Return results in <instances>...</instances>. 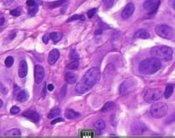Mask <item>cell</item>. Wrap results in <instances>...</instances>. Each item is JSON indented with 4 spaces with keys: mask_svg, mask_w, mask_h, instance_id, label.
Masks as SVG:
<instances>
[{
    "mask_svg": "<svg viewBox=\"0 0 175 138\" xmlns=\"http://www.w3.org/2000/svg\"><path fill=\"white\" fill-rule=\"evenodd\" d=\"M101 71L97 67L89 69L82 76L81 81L76 85V92L77 94H84L89 91L100 80Z\"/></svg>",
    "mask_w": 175,
    "mask_h": 138,
    "instance_id": "cell-1",
    "label": "cell"
},
{
    "mask_svg": "<svg viewBox=\"0 0 175 138\" xmlns=\"http://www.w3.org/2000/svg\"><path fill=\"white\" fill-rule=\"evenodd\" d=\"M161 68V62L155 58H150L142 60L139 65V71L142 75H153Z\"/></svg>",
    "mask_w": 175,
    "mask_h": 138,
    "instance_id": "cell-2",
    "label": "cell"
},
{
    "mask_svg": "<svg viewBox=\"0 0 175 138\" xmlns=\"http://www.w3.org/2000/svg\"><path fill=\"white\" fill-rule=\"evenodd\" d=\"M150 54L153 58H155L159 60H170L173 58V50L169 46H155L150 50Z\"/></svg>",
    "mask_w": 175,
    "mask_h": 138,
    "instance_id": "cell-3",
    "label": "cell"
},
{
    "mask_svg": "<svg viewBox=\"0 0 175 138\" xmlns=\"http://www.w3.org/2000/svg\"><path fill=\"white\" fill-rule=\"evenodd\" d=\"M168 111V105L164 102H156L152 105L150 108V113L155 118H161L167 115Z\"/></svg>",
    "mask_w": 175,
    "mask_h": 138,
    "instance_id": "cell-4",
    "label": "cell"
},
{
    "mask_svg": "<svg viewBox=\"0 0 175 138\" xmlns=\"http://www.w3.org/2000/svg\"><path fill=\"white\" fill-rule=\"evenodd\" d=\"M155 30V33L160 37L167 39H171L174 36V30L168 25H164V24L157 25Z\"/></svg>",
    "mask_w": 175,
    "mask_h": 138,
    "instance_id": "cell-5",
    "label": "cell"
},
{
    "mask_svg": "<svg viewBox=\"0 0 175 138\" xmlns=\"http://www.w3.org/2000/svg\"><path fill=\"white\" fill-rule=\"evenodd\" d=\"M163 96L162 92L157 88H149L148 89L143 96V100L148 103H152L159 101Z\"/></svg>",
    "mask_w": 175,
    "mask_h": 138,
    "instance_id": "cell-6",
    "label": "cell"
},
{
    "mask_svg": "<svg viewBox=\"0 0 175 138\" xmlns=\"http://www.w3.org/2000/svg\"><path fill=\"white\" fill-rule=\"evenodd\" d=\"M160 3V0H146L143 3V8L149 15H153L157 11Z\"/></svg>",
    "mask_w": 175,
    "mask_h": 138,
    "instance_id": "cell-7",
    "label": "cell"
},
{
    "mask_svg": "<svg viewBox=\"0 0 175 138\" xmlns=\"http://www.w3.org/2000/svg\"><path fill=\"white\" fill-rule=\"evenodd\" d=\"M134 10H135V5L134 3H129L123 10L122 11V14H121V17L123 19H128L130 18L132 14L134 13Z\"/></svg>",
    "mask_w": 175,
    "mask_h": 138,
    "instance_id": "cell-8",
    "label": "cell"
},
{
    "mask_svg": "<svg viewBox=\"0 0 175 138\" xmlns=\"http://www.w3.org/2000/svg\"><path fill=\"white\" fill-rule=\"evenodd\" d=\"M45 76V70L39 65H35V80L37 84H39Z\"/></svg>",
    "mask_w": 175,
    "mask_h": 138,
    "instance_id": "cell-9",
    "label": "cell"
},
{
    "mask_svg": "<svg viewBox=\"0 0 175 138\" xmlns=\"http://www.w3.org/2000/svg\"><path fill=\"white\" fill-rule=\"evenodd\" d=\"M22 116L29 118V120H31L34 123H38L39 120V115L33 110H28V111H24L22 113Z\"/></svg>",
    "mask_w": 175,
    "mask_h": 138,
    "instance_id": "cell-10",
    "label": "cell"
},
{
    "mask_svg": "<svg viewBox=\"0 0 175 138\" xmlns=\"http://www.w3.org/2000/svg\"><path fill=\"white\" fill-rule=\"evenodd\" d=\"M28 74V64L25 60H22L19 65L18 75L20 78H24Z\"/></svg>",
    "mask_w": 175,
    "mask_h": 138,
    "instance_id": "cell-11",
    "label": "cell"
},
{
    "mask_svg": "<svg viewBox=\"0 0 175 138\" xmlns=\"http://www.w3.org/2000/svg\"><path fill=\"white\" fill-rule=\"evenodd\" d=\"M131 88H132L131 82H130L128 81H125L119 86V94H122V95H125V94H128Z\"/></svg>",
    "mask_w": 175,
    "mask_h": 138,
    "instance_id": "cell-12",
    "label": "cell"
},
{
    "mask_svg": "<svg viewBox=\"0 0 175 138\" xmlns=\"http://www.w3.org/2000/svg\"><path fill=\"white\" fill-rule=\"evenodd\" d=\"M59 52L57 49H53L50 52L48 57V62L50 65H54L59 58Z\"/></svg>",
    "mask_w": 175,
    "mask_h": 138,
    "instance_id": "cell-13",
    "label": "cell"
},
{
    "mask_svg": "<svg viewBox=\"0 0 175 138\" xmlns=\"http://www.w3.org/2000/svg\"><path fill=\"white\" fill-rule=\"evenodd\" d=\"M29 99V93L27 90H21L17 95H16V100L20 102H24Z\"/></svg>",
    "mask_w": 175,
    "mask_h": 138,
    "instance_id": "cell-14",
    "label": "cell"
},
{
    "mask_svg": "<svg viewBox=\"0 0 175 138\" xmlns=\"http://www.w3.org/2000/svg\"><path fill=\"white\" fill-rule=\"evenodd\" d=\"M134 37L136 38H139V39H148L150 37V35L149 33L146 30V29H139L138 30L135 35H134Z\"/></svg>",
    "mask_w": 175,
    "mask_h": 138,
    "instance_id": "cell-15",
    "label": "cell"
},
{
    "mask_svg": "<svg viewBox=\"0 0 175 138\" xmlns=\"http://www.w3.org/2000/svg\"><path fill=\"white\" fill-rule=\"evenodd\" d=\"M65 116L66 117V118L68 119H74V118H76L80 116V113L79 112H76L74 110L72 109H67L65 112Z\"/></svg>",
    "mask_w": 175,
    "mask_h": 138,
    "instance_id": "cell-16",
    "label": "cell"
},
{
    "mask_svg": "<svg viewBox=\"0 0 175 138\" xmlns=\"http://www.w3.org/2000/svg\"><path fill=\"white\" fill-rule=\"evenodd\" d=\"M76 80H77V75H76L73 74L71 72H67L65 74V81L68 83L73 84V83H75L76 82Z\"/></svg>",
    "mask_w": 175,
    "mask_h": 138,
    "instance_id": "cell-17",
    "label": "cell"
},
{
    "mask_svg": "<svg viewBox=\"0 0 175 138\" xmlns=\"http://www.w3.org/2000/svg\"><path fill=\"white\" fill-rule=\"evenodd\" d=\"M60 112H61L60 108L58 107V106H56V107L52 108V109L50 111V112H49L47 118H56V117H58V116L60 114Z\"/></svg>",
    "mask_w": 175,
    "mask_h": 138,
    "instance_id": "cell-18",
    "label": "cell"
},
{
    "mask_svg": "<svg viewBox=\"0 0 175 138\" xmlns=\"http://www.w3.org/2000/svg\"><path fill=\"white\" fill-rule=\"evenodd\" d=\"M173 93H174V87L172 85H168L164 92V97L166 99H168L173 94Z\"/></svg>",
    "mask_w": 175,
    "mask_h": 138,
    "instance_id": "cell-19",
    "label": "cell"
},
{
    "mask_svg": "<svg viewBox=\"0 0 175 138\" xmlns=\"http://www.w3.org/2000/svg\"><path fill=\"white\" fill-rule=\"evenodd\" d=\"M95 127L97 131H102L104 130L106 127V124L105 121L102 120V119H99L97 120L95 123Z\"/></svg>",
    "mask_w": 175,
    "mask_h": 138,
    "instance_id": "cell-20",
    "label": "cell"
},
{
    "mask_svg": "<svg viewBox=\"0 0 175 138\" xmlns=\"http://www.w3.org/2000/svg\"><path fill=\"white\" fill-rule=\"evenodd\" d=\"M113 108H114V103L112 101H109V102H106L104 105V106L101 108V111L102 112H108L111 110H112Z\"/></svg>",
    "mask_w": 175,
    "mask_h": 138,
    "instance_id": "cell-21",
    "label": "cell"
},
{
    "mask_svg": "<svg viewBox=\"0 0 175 138\" xmlns=\"http://www.w3.org/2000/svg\"><path fill=\"white\" fill-rule=\"evenodd\" d=\"M67 0H58V1H55V2H52V3H49L47 5L50 9H54V8H57V7H59L62 3H64L65 2H66Z\"/></svg>",
    "mask_w": 175,
    "mask_h": 138,
    "instance_id": "cell-22",
    "label": "cell"
},
{
    "mask_svg": "<svg viewBox=\"0 0 175 138\" xmlns=\"http://www.w3.org/2000/svg\"><path fill=\"white\" fill-rule=\"evenodd\" d=\"M50 37L54 42H59L62 38V34L58 33V32H53V33L50 34Z\"/></svg>",
    "mask_w": 175,
    "mask_h": 138,
    "instance_id": "cell-23",
    "label": "cell"
},
{
    "mask_svg": "<svg viewBox=\"0 0 175 138\" xmlns=\"http://www.w3.org/2000/svg\"><path fill=\"white\" fill-rule=\"evenodd\" d=\"M5 136H21V131L19 129H12L5 132Z\"/></svg>",
    "mask_w": 175,
    "mask_h": 138,
    "instance_id": "cell-24",
    "label": "cell"
},
{
    "mask_svg": "<svg viewBox=\"0 0 175 138\" xmlns=\"http://www.w3.org/2000/svg\"><path fill=\"white\" fill-rule=\"evenodd\" d=\"M76 20H82V21H84L85 20V17L83 16H81V15H74L72 16H70V18L67 20V22H73V21H76Z\"/></svg>",
    "mask_w": 175,
    "mask_h": 138,
    "instance_id": "cell-25",
    "label": "cell"
},
{
    "mask_svg": "<svg viewBox=\"0 0 175 138\" xmlns=\"http://www.w3.org/2000/svg\"><path fill=\"white\" fill-rule=\"evenodd\" d=\"M78 66H79L78 60H72L70 64L67 65V68L70 69H76L78 68Z\"/></svg>",
    "mask_w": 175,
    "mask_h": 138,
    "instance_id": "cell-26",
    "label": "cell"
},
{
    "mask_svg": "<svg viewBox=\"0 0 175 138\" xmlns=\"http://www.w3.org/2000/svg\"><path fill=\"white\" fill-rule=\"evenodd\" d=\"M4 64H5V66H6V67H8V68L11 67V66L13 65V64H14V58H13L11 56L7 57L6 59H5Z\"/></svg>",
    "mask_w": 175,
    "mask_h": 138,
    "instance_id": "cell-27",
    "label": "cell"
},
{
    "mask_svg": "<svg viewBox=\"0 0 175 138\" xmlns=\"http://www.w3.org/2000/svg\"><path fill=\"white\" fill-rule=\"evenodd\" d=\"M79 54L76 52V50H71L70 52V58L72 60H78L79 59Z\"/></svg>",
    "mask_w": 175,
    "mask_h": 138,
    "instance_id": "cell-28",
    "label": "cell"
},
{
    "mask_svg": "<svg viewBox=\"0 0 175 138\" xmlns=\"http://www.w3.org/2000/svg\"><path fill=\"white\" fill-rule=\"evenodd\" d=\"M37 11H38V7H37V5H34V6H32V7H29V14H30L31 16H34L35 14H36Z\"/></svg>",
    "mask_w": 175,
    "mask_h": 138,
    "instance_id": "cell-29",
    "label": "cell"
},
{
    "mask_svg": "<svg viewBox=\"0 0 175 138\" xmlns=\"http://www.w3.org/2000/svg\"><path fill=\"white\" fill-rule=\"evenodd\" d=\"M21 9H19V8H17V9H16V10H11L10 11V14L12 15V16H19L20 15H21Z\"/></svg>",
    "mask_w": 175,
    "mask_h": 138,
    "instance_id": "cell-30",
    "label": "cell"
},
{
    "mask_svg": "<svg viewBox=\"0 0 175 138\" xmlns=\"http://www.w3.org/2000/svg\"><path fill=\"white\" fill-rule=\"evenodd\" d=\"M103 3L107 8H111L114 4V0H103Z\"/></svg>",
    "mask_w": 175,
    "mask_h": 138,
    "instance_id": "cell-31",
    "label": "cell"
},
{
    "mask_svg": "<svg viewBox=\"0 0 175 138\" xmlns=\"http://www.w3.org/2000/svg\"><path fill=\"white\" fill-rule=\"evenodd\" d=\"M19 111H20V108L18 107V106H12L11 108H10V113L11 114H17V113H19Z\"/></svg>",
    "mask_w": 175,
    "mask_h": 138,
    "instance_id": "cell-32",
    "label": "cell"
},
{
    "mask_svg": "<svg viewBox=\"0 0 175 138\" xmlns=\"http://www.w3.org/2000/svg\"><path fill=\"white\" fill-rule=\"evenodd\" d=\"M96 12V9H91L88 11V17L92 18L95 16V13Z\"/></svg>",
    "mask_w": 175,
    "mask_h": 138,
    "instance_id": "cell-33",
    "label": "cell"
},
{
    "mask_svg": "<svg viewBox=\"0 0 175 138\" xmlns=\"http://www.w3.org/2000/svg\"><path fill=\"white\" fill-rule=\"evenodd\" d=\"M50 35H46L43 36V38H42V40H43V42L45 43V44H47L48 43V41H49V39H50Z\"/></svg>",
    "mask_w": 175,
    "mask_h": 138,
    "instance_id": "cell-34",
    "label": "cell"
},
{
    "mask_svg": "<svg viewBox=\"0 0 175 138\" xmlns=\"http://www.w3.org/2000/svg\"><path fill=\"white\" fill-rule=\"evenodd\" d=\"M64 121V119L63 118H56V119H54V120H52V124L53 125V124H56L57 123H59V122H63Z\"/></svg>",
    "mask_w": 175,
    "mask_h": 138,
    "instance_id": "cell-35",
    "label": "cell"
},
{
    "mask_svg": "<svg viewBox=\"0 0 175 138\" xmlns=\"http://www.w3.org/2000/svg\"><path fill=\"white\" fill-rule=\"evenodd\" d=\"M27 5L29 6V7H32V6L35 5V0H28L27 1Z\"/></svg>",
    "mask_w": 175,
    "mask_h": 138,
    "instance_id": "cell-36",
    "label": "cell"
},
{
    "mask_svg": "<svg viewBox=\"0 0 175 138\" xmlns=\"http://www.w3.org/2000/svg\"><path fill=\"white\" fill-rule=\"evenodd\" d=\"M173 120H175V114H174V115H171V116H170V118H168V119L167 120V123H169V122L171 123Z\"/></svg>",
    "mask_w": 175,
    "mask_h": 138,
    "instance_id": "cell-37",
    "label": "cell"
},
{
    "mask_svg": "<svg viewBox=\"0 0 175 138\" xmlns=\"http://www.w3.org/2000/svg\"><path fill=\"white\" fill-rule=\"evenodd\" d=\"M47 89H48L49 91H52V90L54 89V86H53L52 84H49V85L47 86Z\"/></svg>",
    "mask_w": 175,
    "mask_h": 138,
    "instance_id": "cell-38",
    "label": "cell"
},
{
    "mask_svg": "<svg viewBox=\"0 0 175 138\" xmlns=\"http://www.w3.org/2000/svg\"><path fill=\"white\" fill-rule=\"evenodd\" d=\"M3 23H4V18H3V17H2V18L0 19V26H2Z\"/></svg>",
    "mask_w": 175,
    "mask_h": 138,
    "instance_id": "cell-39",
    "label": "cell"
},
{
    "mask_svg": "<svg viewBox=\"0 0 175 138\" xmlns=\"http://www.w3.org/2000/svg\"><path fill=\"white\" fill-rule=\"evenodd\" d=\"M2 105H3V101H2V100H0V108L2 107Z\"/></svg>",
    "mask_w": 175,
    "mask_h": 138,
    "instance_id": "cell-40",
    "label": "cell"
},
{
    "mask_svg": "<svg viewBox=\"0 0 175 138\" xmlns=\"http://www.w3.org/2000/svg\"><path fill=\"white\" fill-rule=\"evenodd\" d=\"M173 7H174V9L175 10V0L174 1V3H173Z\"/></svg>",
    "mask_w": 175,
    "mask_h": 138,
    "instance_id": "cell-41",
    "label": "cell"
}]
</instances>
